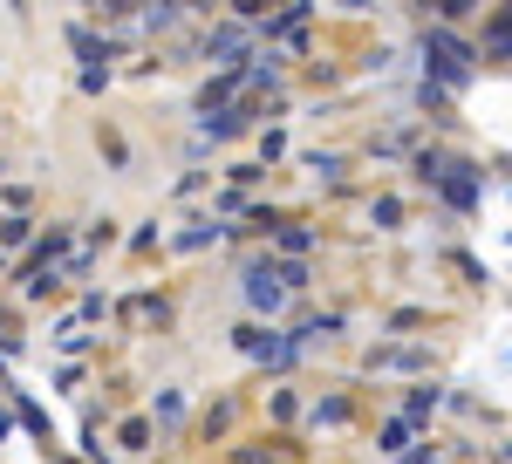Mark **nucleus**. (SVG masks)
Here are the masks:
<instances>
[{
  "label": "nucleus",
  "instance_id": "obj_15",
  "mask_svg": "<svg viewBox=\"0 0 512 464\" xmlns=\"http://www.w3.org/2000/svg\"><path fill=\"white\" fill-rule=\"evenodd\" d=\"M35 232H41L35 212H0V260L14 267V253H28V246H35Z\"/></svg>",
  "mask_w": 512,
  "mask_h": 464
},
{
  "label": "nucleus",
  "instance_id": "obj_26",
  "mask_svg": "<svg viewBox=\"0 0 512 464\" xmlns=\"http://www.w3.org/2000/svg\"><path fill=\"white\" fill-rule=\"evenodd\" d=\"M267 417L280 430H301V389H267Z\"/></svg>",
  "mask_w": 512,
  "mask_h": 464
},
{
  "label": "nucleus",
  "instance_id": "obj_19",
  "mask_svg": "<svg viewBox=\"0 0 512 464\" xmlns=\"http://www.w3.org/2000/svg\"><path fill=\"white\" fill-rule=\"evenodd\" d=\"M410 444H424V430H417V424H403V417L390 410V417L376 424V458H403Z\"/></svg>",
  "mask_w": 512,
  "mask_h": 464
},
{
  "label": "nucleus",
  "instance_id": "obj_32",
  "mask_svg": "<svg viewBox=\"0 0 512 464\" xmlns=\"http://www.w3.org/2000/svg\"><path fill=\"white\" fill-rule=\"evenodd\" d=\"M396 464H451V444H437V437H424V444H410Z\"/></svg>",
  "mask_w": 512,
  "mask_h": 464
},
{
  "label": "nucleus",
  "instance_id": "obj_1",
  "mask_svg": "<svg viewBox=\"0 0 512 464\" xmlns=\"http://www.w3.org/2000/svg\"><path fill=\"white\" fill-rule=\"evenodd\" d=\"M417 55H424V76H417V82H431L444 103H451V96H465V89L478 82V41L451 35V28H437V21H424Z\"/></svg>",
  "mask_w": 512,
  "mask_h": 464
},
{
  "label": "nucleus",
  "instance_id": "obj_2",
  "mask_svg": "<svg viewBox=\"0 0 512 464\" xmlns=\"http://www.w3.org/2000/svg\"><path fill=\"white\" fill-rule=\"evenodd\" d=\"M437 369V342H376L369 355H362V376H417V383H431Z\"/></svg>",
  "mask_w": 512,
  "mask_h": 464
},
{
  "label": "nucleus",
  "instance_id": "obj_13",
  "mask_svg": "<svg viewBox=\"0 0 512 464\" xmlns=\"http://www.w3.org/2000/svg\"><path fill=\"white\" fill-rule=\"evenodd\" d=\"M267 239H274V246H267L274 260H308V253L321 246V226H308V219H280Z\"/></svg>",
  "mask_w": 512,
  "mask_h": 464
},
{
  "label": "nucleus",
  "instance_id": "obj_21",
  "mask_svg": "<svg viewBox=\"0 0 512 464\" xmlns=\"http://www.w3.org/2000/svg\"><path fill=\"white\" fill-rule=\"evenodd\" d=\"M403 164H410V178H417V185L431 192L437 178H444V164H451V151H444V144H417V151L403 157Z\"/></svg>",
  "mask_w": 512,
  "mask_h": 464
},
{
  "label": "nucleus",
  "instance_id": "obj_31",
  "mask_svg": "<svg viewBox=\"0 0 512 464\" xmlns=\"http://www.w3.org/2000/svg\"><path fill=\"white\" fill-rule=\"evenodd\" d=\"M226 185H233V192H253V185H267V171H260L253 157H239V164H226Z\"/></svg>",
  "mask_w": 512,
  "mask_h": 464
},
{
  "label": "nucleus",
  "instance_id": "obj_35",
  "mask_svg": "<svg viewBox=\"0 0 512 464\" xmlns=\"http://www.w3.org/2000/svg\"><path fill=\"white\" fill-rule=\"evenodd\" d=\"M76 89L82 96H103L110 89V69H76Z\"/></svg>",
  "mask_w": 512,
  "mask_h": 464
},
{
  "label": "nucleus",
  "instance_id": "obj_17",
  "mask_svg": "<svg viewBox=\"0 0 512 464\" xmlns=\"http://www.w3.org/2000/svg\"><path fill=\"white\" fill-rule=\"evenodd\" d=\"M506 48H512V14L492 7V14H485V48H478V62H485V69H506Z\"/></svg>",
  "mask_w": 512,
  "mask_h": 464
},
{
  "label": "nucleus",
  "instance_id": "obj_14",
  "mask_svg": "<svg viewBox=\"0 0 512 464\" xmlns=\"http://www.w3.org/2000/svg\"><path fill=\"white\" fill-rule=\"evenodd\" d=\"M62 35H69V48L82 55V69H110V55H117V41H110V35H96L89 21H69Z\"/></svg>",
  "mask_w": 512,
  "mask_h": 464
},
{
  "label": "nucleus",
  "instance_id": "obj_37",
  "mask_svg": "<svg viewBox=\"0 0 512 464\" xmlns=\"http://www.w3.org/2000/svg\"><path fill=\"white\" fill-rule=\"evenodd\" d=\"M28 198H35L28 185H7V192H0V212H28Z\"/></svg>",
  "mask_w": 512,
  "mask_h": 464
},
{
  "label": "nucleus",
  "instance_id": "obj_11",
  "mask_svg": "<svg viewBox=\"0 0 512 464\" xmlns=\"http://www.w3.org/2000/svg\"><path fill=\"white\" fill-rule=\"evenodd\" d=\"M144 417H151V430H158V437H178V430L192 424V396H185L178 383H158V389H151V410H144Z\"/></svg>",
  "mask_w": 512,
  "mask_h": 464
},
{
  "label": "nucleus",
  "instance_id": "obj_22",
  "mask_svg": "<svg viewBox=\"0 0 512 464\" xmlns=\"http://www.w3.org/2000/svg\"><path fill=\"white\" fill-rule=\"evenodd\" d=\"M48 348H55V355H69V362H76V355H89V348H96V335H89V328H82V321H69V314H62V321H55V335H48Z\"/></svg>",
  "mask_w": 512,
  "mask_h": 464
},
{
  "label": "nucleus",
  "instance_id": "obj_29",
  "mask_svg": "<svg viewBox=\"0 0 512 464\" xmlns=\"http://www.w3.org/2000/svg\"><path fill=\"white\" fill-rule=\"evenodd\" d=\"M233 417H239V396H219V403H212V410H205V417H198V430H205V437H212V444H219V437H226V430H233Z\"/></svg>",
  "mask_w": 512,
  "mask_h": 464
},
{
  "label": "nucleus",
  "instance_id": "obj_12",
  "mask_svg": "<svg viewBox=\"0 0 512 464\" xmlns=\"http://www.w3.org/2000/svg\"><path fill=\"white\" fill-rule=\"evenodd\" d=\"M437 410H444V383H410V389H403V403H396V417H403V424H417L424 437H431Z\"/></svg>",
  "mask_w": 512,
  "mask_h": 464
},
{
  "label": "nucleus",
  "instance_id": "obj_33",
  "mask_svg": "<svg viewBox=\"0 0 512 464\" xmlns=\"http://www.w3.org/2000/svg\"><path fill=\"white\" fill-rule=\"evenodd\" d=\"M123 246H130V253H158V246H164V226H158V219H144V226L130 232Z\"/></svg>",
  "mask_w": 512,
  "mask_h": 464
},
{
  "label": "nucleus",
  "instance_id": "obj_30",
  "mask_svg": "<svg viewBox=\"0 0 512 464\" xmlns=\"http://www.w3.org/2000/svg\"><path fill=\"white\" fill-rule=\"evenodd\" d=\"M69 321H82V328H89V321H110V294H103V287H89V294L76 301V314H69Z\"/></svg>",
  "mask_w": 512,
  "mask_h": 464
},
{
  "label": "nucleus",
  "instance_id": "obj_8",
  "mask_svg": "<svg viewBox=\"0 0 512 464\" xmlns=\"http://www.w3.org/2000/svg\"><path fill=\"white\" fill-rule=\"evenodd\" d=\"M342 328H349V314H342V308H321V314H301V321H294V328H280V335H287V348L308 362V355H315V348H328Z\"/></svg>",
  "mask_w": 512,
  "mask_h": 464
},
{
  "label": "nucleus",
  "instance_id": "obj_16",
  "mask_svg": "<svg viewBox=\"0 0 512 464\" xmlns=\"http://www.w3.org/2000/svg\"><path fill=\"white\" fill-rule=\"evenodd\" d=\"M362 226H369V232H403V226H410V205H403L396 192H376L369 205H362Z\"/></svg>",
  "mask_w": 512,
  "mask_h": 464
},
{
  "label": "nucleus",
  "instance_id": "obj_6",
  "mask_svg": "<svg viewBox=\"0 0 512 464\" xmlns=\"http://www.w3.org/2000/svg\"><path fill=\"white\" fill-rule=\"evenodd\" d=\"M253 48H260V41H253V28L226 14V21H212V28L198 35V62H212V69H233V62H246V55H253Z\"/></svg>",
  "mask_w": 512,
  "mask_h": 464
},
{
  "label": "nucleus",
  "instance_id": "obj_23",
  "mask_svg": "<svg viewBox=\"0 0 512 464\" xmlns=\"http://www.w3.org/2000/svg\"><path fill=\"white\" fill-rule=\"evenodd\" d=\"M110 246H123L117 219H96V226H89V232H76V253H89V260H103Z\"/></svg>",
  "mask_w": 512,
  "mask_h": 464
},
{
  "label": "nucleus",
  "instance_id": "obj_28",
  "mask_svg": "<svg viewBox=\"0 0 512 464\" xmlns=\"http://www.w3.org/2000/svg\"><path fill=\"white\" fill-rule=\"evenodd\" d=\"M62 287H69V280H62V267H48V273H28V280H21V301L35 308V301H55Z\"/></svg>",
  "mask_w": 512,
  "mask_h": 464
},
{
  "label": "nucleus",
  "instance_id": "obj_9",
  "mask_svg": "<svg viewBox=\"0 0 512 464\" xmlns=\"http://www.w3.org/2000/svg\"><path fill=\"white\" fill-rule=\"evenodd\" d=\"M226 239H233V226L205 212V219H185L178 232H164V253H178V260H192V253H212V246H226Z\"/></svg>",
  "mask_w": 512,
  "mask_h": 464
},
{
  "label": "nucleus",
  "instance_id": "obj_4",
  "mask_svg": "<svg viewBox=\"0 0 512 464\" xmlns=\"http://www.w3.org/2000/svg\"><path fill=\"white\" fill-rule=\"evenodd\" d=\"M233 348L246 355V362H260L267 376H287V369H301V355L287 348V335H280V328H267V321H233Z\"/></svg>",
  "mask_w": 512,
  "mask_h": 464
},
{
  "label": "nucleus",
  "instance_id": "obj_27",
  "mask_svg": "<svg viewBox=\"0 0 512 464\" xmlns=\"http://www.w3.org/2000/svg\"><path fill=\"white\" fill-rule=\"evenodd\" d=\"M287 157H294L287 130H260V144H253V164H260V171H274V164H287Z\"/></svg>",
  "mask_w": 512,
  "mask_h": 464
},
{
  "label": "nucleus",
  "instance_id": "obj_3",
  "mask_svg": "<svg viewBox=\"0 0 512 464\" xmlns=\"http://www.w3.org/2000/svg\"><path fill=\"white\" fill-rule=\"evenodd\" d=\"M239 301H246V321H267V328L287 314V294H280L274 260H267V253H253V260L239 267Z\"/></svg>",
  "mask_w": 512,
  "mask_h": 464
},
{
  "label": "nucleus",
  "instance_id": "obj_36",
  "mask_svg": "<svg viewBox=\"0 0 512 464\" xmlns=\"http://www.w3.org/2000/svg\"><path fill=\"white\" fill-rule=\"evenodd\" d=\"M205 178H212V171H198V164H192V171L171 185V198H198V192H205Z\"/></svg>",
  "mask_w": 512,
  "mask_h": 464
},
{
  "label": "nucleus",
  "instance_id": "obj_20",
  "mask_svg": "<svg viewBox=\"0 0 512 464\" xmlns=\"http://www.w3.org/2000/svg\"><path fill=\"white\" fill-rule=\"evenodd\" d=\"M117 451H130V458L158 451V430H151V417H144V410H130V417L117 424Z\"/></svg>",
  "mask_w": 512,
  "mask_h": 464
},
{
  "label": "nucleus",
  "instance_id": "obj_18",
  "mask_svg": "<svg viewBox=\"0 0 512 464\" xmlns=\"http://www.w3.org/2000/svg\"><path fill=\"white\" fill-rule=\"evenodd\" d=\"M301 171H308V178H315V185H328V192H335V185H342V178H349V151H301Z\"/></svg>",
  "mask_w": 512,
  "mask_h": 464
},
{
  "label": "nucleus",
  "instance_id": "obj_7",
  "mask_svg": "<svg viewBox=\"0 0 512 464\" xmlns=\"http://www.w3.org/2000/svg\"><path fill=\"white\" fill-rule=\"evenodd\" d=\"M355 424V389H321V396H308L301 403V430L308 437H335V430Z\"/></svg>",
  "mask_w": 512,
  "mask_h": 464
},
{
  "label": "nucleus",
  "instance_id": "obj_25",
  "mask_svg": "<svg viewBox=\"0 0 512 464\" xmlns=\"http://www.w3.org/2000/svg\"><path fill=\"white\" fill-rule=\"evenodd\" d=\"M294 451H301V444H233V451H226V464H287L294 458Z\"/></svg>",
  "mask_w": 512,
  "mask_h": 464
},
{
  "label": "nucleus",
  "instance_id": "obj_10",
  "mask_svg": "<svg viewBox=\"0 0 512 464\" xmlns=\"http://www.w3.org/2000/svg\"><path fill=\"white\" fill-rule=\"evenodd\" d=\"M110 314H117L123 328H164V321H171V294H164V287H137V294L110 301Z\"/></svg>",
  "mask_w": 512,
  "mask_h": 464
},
{
  "label": "nucleus",
  "instance_id": "obj_39",
  "mask_svg": "<svg viewBox=\"0 0 512 464\" xmlns=\"http://www.w3.org/2000/svg\"><path fill=\"white\" fill-rule=\"evenodd\" d=\"M0 280H7V260H0Z\"/></svg>",
  "mask_w": 512,
  "mask_h": 464
},
{
  "label": "nucleus",
  "instance_id": "obj_34",
  "mask_svg": "<svg viewBox=\"0 0 512 464\" xmlns=\"http://www.w3.org/2000/svg\"><path fill=\"white\" fill-rule=\"evenodd\" d=\"M451 267L465 273V287H492V267H478L472 253H451Z\"/></svg>",
  "mask_w": 512,
  "mask_h": 464
},
{
  "label": "nucleus",
  "instance_id": "obj_38",
  "mask_svg": "<svg viewBox=\"0 0 512 464\" xmlns=\"http://www.w3.org/2000/svg\"><path fill=\"white\" fill-rule=\"evenodd\" d=\"M14 437V410H7V396H0V444Z\"/></svg>",
  "mask_w": 512,
  "mask_h": 464
},
{
  "label": "nucleus",
  "instance_id": "obj_5",
  "mask_svg": "<svg viewBox=\"0 0 512 464\" xmlns=\"http://www.w3.org/2000/svg\"><path fill=\"white\" fill-rule=\"evenodd\" d=\"M431 192H437V205H444V212L472 219L478 205H485V164H478V157H451V164H444V178H437Z\"/></svg>",
  "mask_w": 512,
  "mask_h": 464
},
{
  "label": "nucleus",
  "instance_id": "obj_24",
  "mask_svg": "<svg viewBox=\"0 0 512 464\" xmlns=\"http://www.w3.org/2000/svg\"><path fill=\"white\" fill-rule=\"evenodd\" d=\"M96 151H103L110 171H130V137H123L117 123H96Z\"/></svg>",
  "mask_w": 512,
  "mask_h": 464
}]
</instances>
